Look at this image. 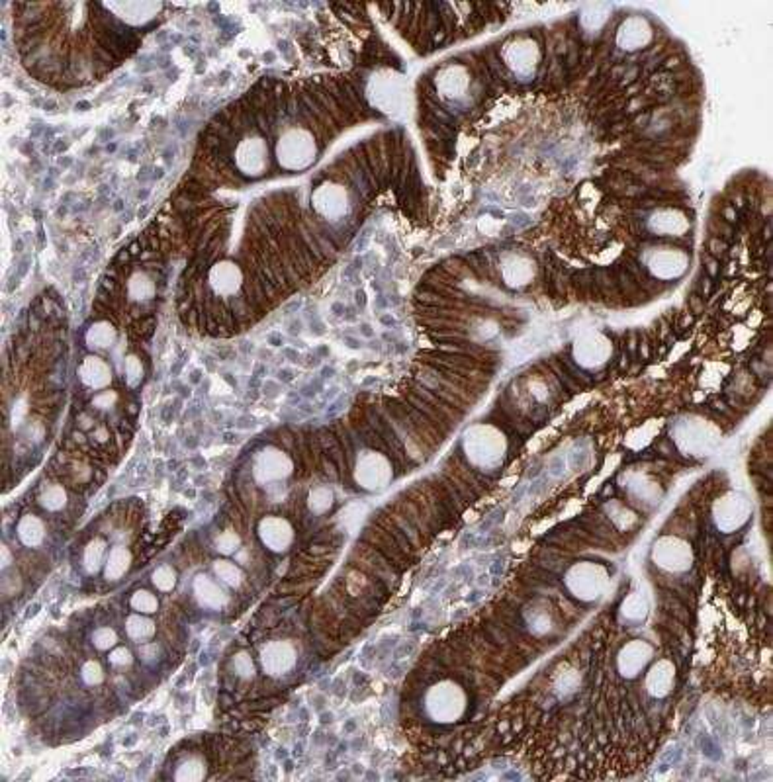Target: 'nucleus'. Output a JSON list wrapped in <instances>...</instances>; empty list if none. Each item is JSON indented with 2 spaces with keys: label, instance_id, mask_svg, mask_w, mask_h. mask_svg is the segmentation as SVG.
<instances>
[{
  "label": "nucleus",
  "instance_id": "nucleus-1",
  "mask_svg": "<svg viewBox=\"0 0 773 782\" xmlns=\"http://www.w3.org/2000/svg\"><path fill=\"white\" fill-rule=\"evenodd\" d=\"M274 157L282 171L300 172L307 169L317 157V145L302 128H290L276 141Z\"/></svg>",
  "mask_w": 773,
  "mask_h": 782
},
{
  "label": "nucleus",
  "instance_id": "nucleus-2",
  "mask_svg": "<svg viewBox=\"0 0 773 782\" xmlns=\"http://www.w3.org/2000/svg\"><path fill=\"white\" fill-rule=\"evenodd\" d=\"M233 163L237 171L247 178H259L269 169V149L263 137L249 135L241 139L233 151Z\"/></svg>",
  "mask_w": 773,
  "mask_h": 782
},
{
  "label": "nucleus",
  "instance_id": "nucleus-3",
  "mask_svg": "<svg viewBox=\"0 0 773 782\" xmlns=\"http://www.w3.org/2000/svg\"><path fill=\"white\" fill-rule=\"evenodd\" d=\"M208 288L212 290L214 298L231 300L243 288V270L231 261L215 262L208 270Z\"/></svg>",
  "mask_w": 773,
  "mask_h": 782
},
{
  "label": "nucleus",
  "instance_id": "nucleus-4",
  "mask_svg": "<svg viewBox=\"0 0 773 782\" xmlns=\"http://www.w3.org/2000/svg\"><path fill=\"white\" fill-rule=\"evenodd\" d=\"M102 8L114 12L115 18L130 26H143L161 12L163 4L157 2H106Z\"/></svg>",
  "mask_w": 773,
  "mask_h": 782
},
{
  "label": "nucleus",
  "instance_id": "nucleus-5",
  "mask_svg": "<svg viewBox=\"0 0 773 782\" xmlns=\"http://www.w3.org/2000/svg\"><path fill=\"white\" fill-rule=\"evenodd\" d=\"M361 540L362 542H366V544H371L372 548H376L384 557H388V560H390L392 563H395L400 570H403V565H405V562H407V555L403 554V550L397 546V542L392 538V534L386 532L382 526H378V524L366 526V528L362 530Z\"/></svg>",
  "mask_w": 773,
  "mask_h": 782
},
{
  "label": "nucleus",
  "instance_id": "nucleus-6",
  "mask_svg": "<svg viewBox=\"0 0 773 782\" xmlns=\"http://www.w3.org/2000/svg\"><path fill=\"white\" fill-rule=\"evenodd\" d=\"M292 468H294V464L284 452H280L276 448H266L256 456L255 475L256 480L261 481L280 480V477H286L292 472Z\"/></svg>",
  "mask_w": 773,
  "mask_h": 782
},
{
  "label": "nucleus",
  "instance_id": "nucleus-7",
  "mask_svg": "<svg viewBox=\"0 0 773 782\" xmlns=\"http://www.w3.org/2000/svg\"><path fill=\"white\" fill-rule=\"evenodd\" d=\"M296 661V653L292 645L286 642H272L264 650H261V665L266 671V675H282L288 671Z\"/></svg>",
  "mask_w": 773,
  "mask_h": 782
},
{
  "label": "nucleus",
  "instance_id": "nucleus-8",
  "mask_svg": "<svg viewBox=\"0 0 773 782\" xmlns=\"http://www.w3.org/2000/svg\"><path fill=\"white\" fill-rule=\"evenodd\" d=\"M79 375H81V382L91 387V390H102L106 387L108 383L112 382V372H110V366L106 362L98 356H89L84 358L83 366L79 370Z\"/></svg>",
  "mask_w": 773,
  "mask_h": 782
},
{
  "label": "nucleus",
  "instance_id": "nucleus-9",
  "mask_svg": "<svg viewBox=\"0 0 773 782\" xmlns=\"http://www.w3.org/2000/svg\"><path fill=\"white\" fill-rule=\"evenodd\" d=\"M128 295L132 302H147L155 295V280L147 272H133L128 280Z\"/></svg>",
  "mask_w": 773,
  "mask_h": 782
},
{
  "label": "nucleus",
  "instance_id": "nucleus-10",
  "mask_svg": "<svg viewBox=\"0 0 773 782\" xmlns=\"http://www.w3.org/2000/svg\"><path fill=\"white\" fill-rule=\"evenodd\" d=\"M115 341V329L110 321H96L92 323L91 329L86 331V344L100 351V348H110Z\"/></svg>",
  "mask_w": 773,
  "mask_h": 782
},
{
  "label": "nucleus",
  "instance_id": "nucleus-11",
  "mask_svg": "<svg viewBox=\"0 0 773 782\" xmlns=\"http://www.w3.org/2000/svg\"><path fill=\"white\" fill-rule=\"evenodd\" d=\"M18 536L22 540V544L28 548H38L43 542L45 528L40 518H35L33 514H26L20 526H18Z\"/></svg>",
  "mask_w": 773,
  "mask_h": 782
},
{
  "label": "nucleus",
  "instance_id": "nucleus-12",
  "mask_svg": "<svg viewBox=\"0 0 773 782\" xmlns=\"http://www.w3.org/2000/svg\"><path fill=\"white\" fill-rule=\"evenodd\" d=\"M125 634L130 635L135 644H145L155 634V622L141 614H133L125 620Z\"/></svg>",
  "mask_w": 773,
  "mask_h": 782
},
{
  "label": "nucleus",
  "instance_id": "nucleus-13",
  "mask_svg": "<svg viewBox=\"0 0 773 782\" xmlns=\"http://www.w3.org/2000/svg\"><path fill=\"white\" fill-rule=\"evenodd\" d=\"M194 593H196L198 596V601L202 604H206V606H220V604H223L227 599H225V595H223L222 591L218 589V585H214L212 581H210V577L208 575H200V577H196V583H194Z\"/></svg>",
  "mask_w": 773,
  "mask_h": 782
},
{
  "label": "nucleus",
  "instance_id": "nucleus-14",
  "mask_svg": "<svg viewBox=\"0 0 773 782\" xmlns=\"http://www.w3.org/2000/svg\"><path fill=\"white\" fill-rule=\"evenodd\" d=\"M132 563V554L128 552V548L124 546H115L112 550V554L108 557L106 570H104V577L108 581H118V579L124 575L128 567Z\"/></svg>",
  "mask_w": 773,
  "mask_h": 782
},
{
  "label": "nucleus",
  "instance_id": "nucleus-15",
  "mask_svg": "<svg viewBox=\"0 0 773 782\" xmlns=\"http://www.w3.org/2000/svg\"><path fill=\"white\" fill-rule=\"evenodd\" d=\"M104 554H106V542L102 538H92L84 550V567L89 573H96L100 570Z\"/></svg>",
  "mask_w": 773,
  "mask_h": 782
},
{
  "label": "nucleus",
  "instance_id": "nucleus-16",
  "mask_svg": "<svg viewBox=\"0 0 773 782\" xmlns=\"http://www.w3.org/2000/svg\"><path fill=\"white\" fill-rule=\"evenodd\" d=\"M40 505L45 509V511H59L67 505V491L63 489V485L59 483H53L50 487H45L40 495Z\"/></svg>",
  "mask_w": 773,
  "mask_h": 782
},
{
  "label": "nucleus",
  "instance_id": "nucleus-17",
  "mask_svg": "<svg viewBox=\"0 0 773 782\" xmlns=\"http://www.w3.org/2000/svg\"><path fill=\"white\" fill-rule=\"evenodd\" d=\"M231 671L241 681H253L256 676V667L253 657L247 652H239L231 659Z\"/></svg>",
  "mask_w": 773,
  "mask_h": 782
},
{
  "label": "nucleus",
  "instance_id": "nucleus-18",
  "mask_svg": "<svg viewBox=\"0 0 773 782\" xmlns=\"http://www.w3.org/2000/svg\"><path fill=\"white\" fill-rule=\"evenodd\" d=\"M214 571L220 575V579H222L223 583H227L231 589H241V586L245 585V575H243V571L239 570L237 565H233V563L223 562V560L222 562H215Z\"/></svg>",
  "mask_w": 773,
  "mask_h": 782
},
{
  "label": "nucleus",
  "instance_id": "nucleus-19",
  "mask_svg": "<svg viewBox=\"0 0 773 782\" xmlns=\"http://www.w3.org/2000/svg\"><path fill=\"white\" fill-rule=\"evenodd\" d=\"M130 606L140 614H153V612L159 611V599L147 589H140L130 599Z\"/></svg>",
  "mask_w": 773,
  "mask_h": 782
},
{
  "label": "nucleus",
  "instance_id": "nucleus-20",
  "mask_svg": "<svg viewBox=\"0 0 773 782\" xmlns=\"http://www.w3.org/2000/svg\"><path fill=\"white\" fill-rule=\"evenodd\" d=\"M91 640H92V645H94L96 650L106 652V650H112V647L118 644V634H115L114 628L100 626L92 632Z\"/></svg>",
  "mask_w": 773,
  "mask_h": 782
},
{
  "label": "nucleus",
  "instance_id": "nucleus-21",
  "mask_svg": "<svg viewBox=\"0 0 773 782\" xmlns=\"http://www.w3.org/2000/svg\"><path fill=\"white\" fill-rule=\"evenodd\" d=\"M151 581H153V585H155L159 591L169 593V591H173L174 585H176V571H174L171 565H161V567L155 570V573L151 575Z\"/></svg>",
  "mask_w": 773,
  "mask_h": 782
},
{
  "label": "nucleus",
  "instance_id": "nucleus-22",
  "mask_svg": "<svg viewBox=\"0 0 773 782\" xmlns=\"http://www.w3.org/2000/svg\"><path fill=\"white\" fill-rule=\"evenodd\" d=\"M81 675H83L84 683L89 686H98V684L104 683V669L96 659L84 661L83 669H81Z\"/></svg>",
  "mask_w": 773,
  "mask_h": 782
},
{
  "label": "nucleus",
  "instance_id": "nucleus-23",
  "mask_svg": "<svg viewBox=\"0 0 773 782\" xmlns=\"http://www.w3.org/2000/svg\"><path fill=\"white\" fill-rule=\"evenodd\" d=\"M235 526H231V528L227 530H223L222 534L218 536V540H215V546H218V550L220 552H223V554H230V552H235L239 546V542H241V538H239V534L235 532Z\"/></svg>",
  "mask_w": 773,
  "mask_h": 782
},
{
  "label": "nucleus",
  "instance_id": "nucleus-24",
  "mask_svg": "<svg viewBox=\"0 0 773 782\" xmlns=\"http://www.w3.org/2000/svg\"><path fill=\"white\" fill-rule=\"evenodd\" d=\"M124 374L125 382H128V385H132V387H135L143 380V366H141V360L137 356H128L124 366Z\"/></svg>",
  "mask_w": 773,
  "mask_h": 782
},
{
  "label": "nucleus",
  "instance_id": "nucleus-25",
  "mask_svg": "<svg viewBox=\"0 0 773 782\" xmlns=\"http://www.w3.org/2000/svg\"><path fill=\"white\" fill-rule=\"evenodd\" d=\"M140 657L143 663L147 665H157L159 661L163 659V645L157 644V642H145V644L140 645Z\"/></svg>",
  "mask_w": 773,
  "mask_h": 782
},
{
  "label": "nucleus",
  "instance_id": "nucleus-26",
  "mask_svg": "<svg viewBox=\"0 0 773 782\" xmlns=\"http://www.w3.org/2000/svg\"><path fill=\"white\" fill-rule=\"evenodd\" d=\"M108 663L112 667L125 669L133 665V653L128 650V647H115L114 652L108 655Z\"/></svg>",
  "mask_w": 773,
  "mask_h": 782
},
{
  "label": "nucleus",
  "instance_id": "nucleus-27",
  "mask_svg": "<svg viewBox=\"0 0 773 782\" xmlns=\"http://www.w3.org/2000/svg\"><path fill=\"white\" fill-rule=\"evenodd\" d=\"M115 401H118V395H115L114 391H106V393H98V395L92 400V405L98 409H106V407H112Z\"/></svg>",
  "mask_w": 773,
  "mask_h": 782
},
{
  "label": "nucleus",
  "instance_id": "nucleus-28",
  "mask_svg": "<svg viewBox=\"0 0 773 782\" xmlns=\"http://www.w3.org/2000/svg\"><path fill=\"white\" fill-rule=\"evenodd\" d=\"M91 436L96 440V444H98V446H106V442L110 440V434H108L106 426H98L96 431L92 432Z\"/></svg>",
  "mask_w": 773,
  "mask_h": 782
}]
</instances>
